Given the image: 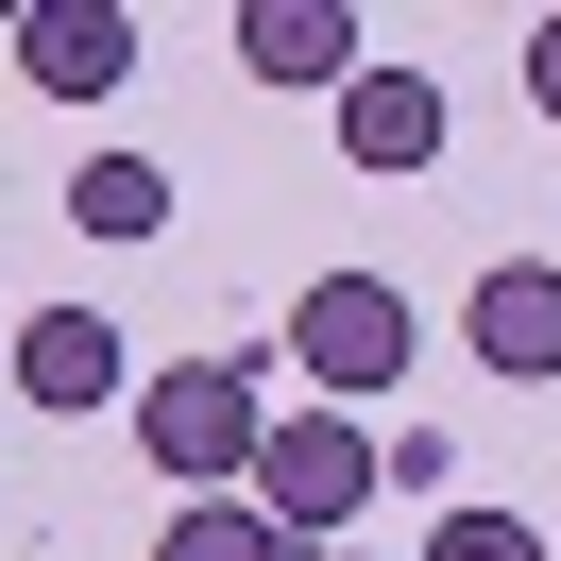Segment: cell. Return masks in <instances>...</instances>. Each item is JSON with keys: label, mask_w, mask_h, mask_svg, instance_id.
<instances>
[{"label": "cell", "mask_w": 561, "mask_h": 561, "mask_svg": "<svg viewBox=\"0 0 561 561\" xmlns=\"http://www.w3.org/2000/svg\"><path fill=\"white\" fill-rule=\"evenodd\" d=\"M255 443H273V391H255V357H171V375H137V459L187 493H239Z\"/></svg>", "instance_id": "obj_1"}, {"label": "cell", "mask_w": 561, "mask_h": 561, "mask_svg": "<svg viewBox=\"0 0 561 561\" xmlns=\"http://www.w3.org/2000/svg\"><path fill=\"white\" fill-rule=\"evenodd\" d=\"M255 511H273V545H341V527L357 511H375V493H391V459H375V425H357V409H273V443H255Z\"/></svg>", "instance_id": "obj_2"}, {"label": "cell", "mask_w": 561, "mask_h": 561, "mask_svg": "<svg viewBox=\"0 0 561 561\" xmlns=\"http://www.w3.org/2000/svg\"><path fill=\"white\" fill-rule=\"evenodd\" d=\"M409 289L391 273H307V307H289V357H307L323 409H375V391H409Z\"/></svg>", "instance_id": "obj_3"}, {"label": "cell", "mask_w": 561, "mask_h": 561, "mask_svg": "<svg viewBox=\"0 0 561 561\" xmlns=\"http://www.w3.org/2000/svg\"><path fill=\"white\" fill-rule=\"evenodd\" d=\"M0 391L51 409V425H103L119 391H137V357H119L103 307H35V323H0Z\"/></svg>", "instance_id": "obj_4"}, {"label": "cell", "mask_w": 561, "mask_h": 561, "mask_svg": "<svg viewBox=\"0 0 561 561\" xmlns=\"http://www.w3.org/2000/svg\"><path fill=\"white\" fill-rule=\"evenodd\" d=\"M0 51L51 85V103H103L119 69H137V0H18L0 18Z\"/></svg>", "instance_id": "obj_5"}, {"label": "cell", "mask_w": 561, "mask_h": 561, "mask_svg": "<svg viewBox=\"0 0 561 561\" xmlns=\"http://www.w3.org/2000/svg\"><path fill=\"white\" fill-rule=\"evenodd\" d=\"M459 341H477L493 375L545 391V375H561V255H493V273L459 289Z\"/></svg>", "instance_id": "obj_6"}, {"label": "cell", "mask_w": 561, "mask_h": 561, "mask_svg": "<svg viewBox=\"0 0 561 561\" xmlns=\"http://www.w3.org/2000/svg\"><path fill=\"white\" fill-rule=\"evenodd\" d=\"M239 69L255 85H357L375 35H357V0H239Z\"/></svg>", "instance_id": "obj_7"}, {"label": "cell", "mask_w": 561, "mask_h": 561, "mask_svg": "<svg viewBox=\"0 0 561 561\" xmlns=\"http://www.w3.org/2000/svg\"><path fill=\"white\" fill-rule=\"evenodd\" d=\"M341 171H375V187L443 171V85H425V69H357L341 85Z\"/></svg>", "instance_id": "obj_8"}, {"label": "cell", "mask_w": 561, "mask_h": 561, "mask_svg": "<svg viewBox=\"0 0 561 561\" xmlns=\"http://www.w3.org/2000/svg\"><path fill=\"white\" fill-rule=\"evenodd\" d=\"M69 221H85V239H153V221H171V171H153V153H85Z\"/></svg>", "instance_id": "obj_9"}, {"label": "cell", "mask_w": 561, "mask_h": 561, "mask_svg": "<svg viewBox=\"0 0 561 561\" xmlns=\"http://www.w3.org/2000/svg\"><path fill=\"white\" fill-rule=\"evenodd\" d=\"M153 561H307V545H273V511H255V493H187V511L153 527Z\"/></svg>", "instance_id": "obj_10"}, {"label": "cell", "mask_w": 561, "mask_h": 561, "mask_svg": "<svg viewBox=\"0 0 561 561\" xmlns=\"http://www.w3.org/2000/svg\"><path fill=\"white\" fill-rule=\"evenodd\" d=\"M425 561H545V527H527V511H443Z\"/></svg>", "instance_id": "obj_11"}, {"label": "cell", "mask_w": 561, "mask_h": 561, "mask_svg": "<svg viewBox=\"0 0 561 561\" xmlns=\"http://www.w3.org/2000/svg\"><path fill=\"white\" fill-rule=\"evenodd\" d=\"M527 119H561V18H527Z\"/></svg>", "instance_id": "obj_12"}, {"label": "cell", "mask_w": 561, "mask_h": 561, "mask_svg": "<svg viewBox=\"0 0 561 561\" xmlns=\"http://www.w3.org/2000/svg\"><path fill=\"white\" fill-rule=\"evenodd\" d=\"M323 561H357V545H323Z\"/></svg>", "instance_id": "obj_13"}]
</instances>
